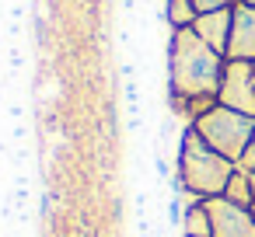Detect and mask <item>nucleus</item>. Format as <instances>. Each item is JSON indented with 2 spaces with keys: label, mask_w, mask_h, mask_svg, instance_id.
Listing matches in <instances>:
<instances>
[{
  "label": "nucleus",
  "mask_w": 255,
  "mask_h": 237,
  "mask_svg": "<svg viewBox=\"0 0 255 237\" xmlns=\"http://www.w3.org/2000/svg\"><path fill=\"white\" fill-rule=\"evenodd\" d=\"M164 63H168V94L217 98L227 56L210 49L192 28H175V35L164 49Z\"/></svg>",
  "instance_id": "nucleus-1"
},
{
  "label": "nucleus",
  "mask_w": 255,
  "mask_h": 237,
  "mask_svg": "<svg viewBox=\"0 0 255 237\" xmlns=\"http://www.w3.org/2000/svg\"><path fill=\"white\" fill-rule=\"evenodd\" d=\"M175 174L182 178L185 192L199 199H213V195H224L234 174V160L217 154L192 126H182V140L175 150Z\"/></svg>",
  "instance_id": "nucleus-2"
},
{
  "label": "nucleus",
  "mask_w": 255,
  "mask_h": 237,
  "mask_svg": "<svg viewBox=\"0 0 255 237\" xmlns=\"http://www.w3.org/2000/svg\"><path fill=\"white\" fill-rule=\"evenodd\" d=\"M192 129H196L217 154H224L227 160H238L241 150H245V147L252 143V136H255V119L217 101L206 115H199V119L192 122Z\"/></svg>",
  "instance_id": "nucleus-3"
},
{
  "label": "nucleus",
  "mask_w": 255,
  "mask_h": 237,
  "mask_svg": "<svg viewBox=\"0 0 255 237\" xmlns=\"http://www.w3.org/2000/svg\"><path fill=\"white\" fill-rule=\"evenodd\" d=\"M217 101L255 119V60H227Z\"/></svg>",
  "instance_id": "nucleus-4"
},
{
  "label": "nucleus",
  "mask_w": 255,
  "mask_h": 237,
  "mask_svg": "<svg viewBox=\"0 0 255 237\" xmlns=\"http://www.w3.org/2000/svg\"><path fill=\"white\" fill-rule=\"evenodd\" d=\"M210 220H213V237H255V216L245 206H234L224 195L206 199Z\"/></svg>",
  "instance_id": "nucleus-5"
},
{
  "label": "nucleus",
  "mask_w": 255,
  "mask_h": 237,
  "mask_svg": "<svg viewBox=\"0 0 255 237\" xmlns=\"http://www.w3.org/2000/svg\"><path fill=\"white\" fill-rule=\"evenodd\" d=\"M227 60H255V7L248 4H234Z\"/></svg>",
  "instance_id": "nucleus-6"
},
{
  "label": "nucleus",
  "mask_w": 255,
  "mask_h": 237,
  "mask_svg": "<svg viewBox=\"0 0 255 237\" xmlns=\"http://www.w3.org/2000/svg\"><path fill=\"white\" fill-rule=\"evenodd\" d=\"M231 21H234V7H224V11H206L192 21V32L210 46L217 49L220 56H227V42H231Z\"/></svg>",
  "instance_id": "nucleus-7"
},
{
  "label": "nucleus",
  "mask_w": 255,
  "mask_h": 237,
  "mask_svg": "<svg viewBox=\"0 0 255 237\" xmlns=\"http://www.w3.org/2000/svg\"><path fill=\"white\" fill-rule=\"evenodd\" d=\"M182 237H213V220L203 202H185V216H182Z\"/></svg>",
  "instance_id": "nucleus-8"
},
{
  "label": "nucleus",
  "mask_w": 255,
  "mask_h": 237,
  "mask_svg": "<svg viewBox=\"0 0 255 237\" xmlns=\"http://www.w3.org/2000/svg\"><path fill=\"white\" fill-rule=\"evenodd\" d=\"M224 199H231L234 206H252L255 202V174H245V171H234L227 188H224Z\"/></svg>",
  "instance_id": "nucleus-9"
},
{
  "label": "nucleus",
  "mask_w": 255,
  "mask_h": 237,
  "mask_svg": "<svg viewBox=\"0 0 255 237\" xmlns=\"http://www.w3.org/2000/svg\"><path fill=\"white\" fill-rule=\"evenodd\" d=\"M164 14L171 28H192V21L199 18V11L192 7V0H164Z\"/></svg>",
  "instance_id": "nucleus-10"
},
{
  "label": "nucleus",
  "mask_w": 255,
  "mask_h": 237,
  "mask_svg": "<svg viewBox=\"0 0 255 237\" xmlns=\"http://www.w3.org/2000/svg\"><path fill=\"white\" fill-rule=\"evenodd\" d=\"M150 160H154V174H157L161 181H171V178H175V160H168L161 150H154Z\"/></svg>",
  "instance_id": "nucleus-11"
},
{
  "label": "nucleus",
  "mask_w": 255,
  "mask_h": 237,
  "mask_svg": "<svg viewBox=\"0 0 255 237\" xmlns=\"http://www.w3.org/2000/svg\"><path fill=\"white\" fill-rule=\"evenodd\" d=\"M234 171H245V174H255V140L241 150V157L234 160Z\"/></svg>",
  "instance_id": "nucleus-12"
},
{
  "label": "nucleus",
  "mask_w": 255,
  "mask_h": 237,
  "mask_svg": "<svg viewBox=\"0 0 255 237\" xmlns=\"http://www.w3.org/2000/svg\"><path fill=\"white\" fill-rule=\"evenodd\" d=\"M238 0H192V7L199 11V14H206V11H224V7H234Z\"/></svg>",
  "instance_id": "nucleus-13"
},
{
  "label": "nucleus",
  "mask_w": 255,
  "mask_h": 237,
  "mask_svg": "<svg viewBox=\"0 0 255 237\" xmlns=\"http://www.w3.org/2000/svg\"><path fill=\"white\" fill-rule=\"evenodd\" d=\"M25 53L18 49V46H7V67H11V74H18V70H25Z\"/></svg>",
  "instance_id": "nucleus-14"
},
{
  "label": "nucleus",
  "mask_w": 255,
  "mask_h": 237,
  "mask_svg": "<svg viewBox=\"0 0 255 237\" xmlns=\"http://www.w3.org/2000/svg\"><path fill=\"white\" fill-rule=\"evenodd\" d=\"M25 14H28V7H25V4H11V7H7V18H11V21H18V25H25Z\"/></svg>",
  "instance_id": "nucleus-15"
},
{
  "label": "nucleus",
  "mask_w": 255,
  "mask_h": 237,
  "mask_svg": "<svg viewBox=\"0 0 255 237\" xmlns=\"http://www.w3.org/2000/svg\"><path fill=\"white\" fill-rule=\"evenodd\" d=\"M11 140H14V143H25V140H28V126H25V122H14V126H11Z\"/></svg>",
  "instance_id": "nucleus-16"
},
{
  "label": "nucleus",
  "mask_w": 255,
  "mask_h": 237,
  "mask_svg": "<svg viewBox=\"0 0 255 237\" xmlns=\"http://www.w3.org/2000/svg\"><path fill=\"white\" fill-rule=\"evenodd\" d=\"M7 115L14 122H25V105H7Z\"/></svg>",
  "instance_id": "nucleus-17"
},
{
  "label": "nucleus",
  "mask_w": 255,
  "mask_h": 237,
  "mask_svg": "<svg viewBox=\"0 0 255 237\" xmlns=\"http://www.w3.org/2000/svg\"><path fill=\"white\" fill-rule=\"evenodd\" d=\"M21 28H25V25L11 21V25H7V39H11V42H14V39H21Z\"/></svg>",
  "instance_id": "nucleus-18"
},
{
  "label": "nucleus",
  "mask_w": 255,
  "mask_h": 237,
  "mask_svg": "<svg viewBox=\"0 0 255 237\" xmlns=\"http://www.w3.org/2000/svg\"><path fill=\"white\" fill-rule=\"evenodd\" d=\"M123 11L126 14H136V0H123Z\"/></svg>",
  "instance_id": "nucleus-19"
},
{
  "label": "nucleus",
  "mask_w": 255,
  "mask_h": 237,
  "mask_svg": "<svg viewBox=\"0 0 255 237\" xmlns=\"http://www.w3.org/2000/svg\"><path fill=\"white\" fill-rule=\"evenodd\" d=\"M238 4H248V7H255V0H238Z\"/></svg>",
  "instance_id": "nucleus-20"
},
{
  "label": "nucleus",
  "mask_w": 255,
  "mask_h": 237,
  "mask_svg": "<svg viewBox=\"0 0 255 237\" xmlns=\"http://www.w3.org/2000/svg\"><path fill=\"white\" fill-rule=\"evenodd\" d=\"M248 209H252V216H255V202H252V206H248Z\"/></svg>",
  "instance_id": "nucleus-21"
},
{
  "label": "nucleus",
  "mask_w": 255,
  "mask_h": 237,
  "mask_svg": "<svg viewBox=\"0 0 255 237\" xmlns=\"http://www.w3.org/2000/svg\"><path fill=\"white\" fill-rule=\"evenodd\" d=\"M252 140H255V136H252Z\"/></svg>",
  "instance_id": "nucleus-22"
}]
</instances>
